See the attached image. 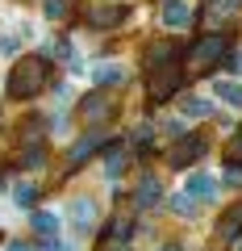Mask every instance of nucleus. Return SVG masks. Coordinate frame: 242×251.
<instances>
[{"mask_svg": "<svg viewBox=\"0 0 242 251\" xmlns=\"http://www.w3.org/2000/svg\"><path fill=\"white\" fill-rule=\"evenodd\" d=\"M46 59L42 54H25V59L17 63L9 72V84H4V92H9L13 100H29V97H38V92L46 88Z\"/></svg>", "mask_w": 242, "mask_h": 251, "instance_id": "1", "label": "nucleus"}, {"mask_svg": "<svg viewBox=\"0 0 242 251\" xmlns=\"http://www.w3.org/2000/svg\"><path fill=\"white\" fill-rule=\"evenodd\" d=\"M221 54H225V38H200L188 50V72H209Z\"/></svg>", "mask_w": 242, "mask_h": 251, "instance_id": "2", "label": "nucleus"}, {"mask_svg": "<svg viewBox=\"0 0 242 251\" xmlns=\"http://www.w3.org/2000/svg\"><path fill=\"white\" fill-rule=\"evenodd\" d=\"M205 151H209L205 138H200V134H188V138H179V143L167 151V163H171V168H188V163H197Z\"/></svg>", "mask_w": 242, "mask_h": 251, "instance_id": "3", "label": "nucleus"}, {"mask_svg": "<svg viewBox=\"0 0 242 251\" xmlns=\"http://www.w3.org/2000/svg\"><path fill=\"white\" fill-rule=\"evenodd\" d=\"M179 80H184V67H179V63L159 67V72H154V80H151V100H154V105H159V100H167L171 92L179 88Z\"/></svg>", "mask_w": 242, "mask_h": 251, "instance_id": "4", "label": "nucleus"}, {"mask_svg": "<svg viewBox=\"0 0 242 251\" xmlns=\"http://www.w3.org/2000/svg\"><path fill=\"white\" fill-rule=\"evenodd\" d=\"M184 193H188L192 201H217L221 188H217V180L209 176V172H188V176H184Z\"/></svg>", "mask_w": 242, "mask_h": 251, "instance_id": "5", "label": "nucleus"}, {"mask_svg": "<svg viewBox=\"0 0 242 251\" xmlns=\"http://www.w3.org/2000/svg\"><path fill=\"white\" fill-rule=\"evenodd\" d=\"M88 80L96 84V88H117V84L130 80V72H126V63H96L88 72Z\"/></svg>", "mask_w": 242, "mask_h": 251, "instance_id": "6", "label": "nucleus"}, {"mask_svg": "<svg viewBox=\"0 0 242 251\" xmlns=\"http://www.w3.org/2000/svg\"><path fill=\"white\" fill-rule=\"evenodd\" d=\"M159 21H163L167 29H188V25H192V9H188V0H163Z\"/></svg>", "mask_w": 242, "mask_h": 251, "instance_id": "7", "label": "nucleus"}, {"mask_svg": "<svg viewBox=\"0 0 242 251\" xmlns=\"http://www.w3.org/2000/svg\"><path fill=\"white\" fill-rule=\"evenodd\" d=\"M159 197H163L159 176H142V180H138V193H134V209H138V214H146V209L159 205Z\"/></svg>", "mask_w": 242, "mask_h": 251, "instance_id": "8", "label": "nucleus"}, {"mask_svg": "<svg viewBox=\"0 0 242 251\" xmlns=\"http://www.w3.org/2000/svg\"><path fill=\"white\" fill-rule=\"evenodd\" d=\"M126 17H130L126 4H100V9L88 13V25H96V29H113V25H121Z\"/></svg>", "mask_w": 242, "mask_h": 251, "instance_id": "9", "label": "nucleus"}, {"mask_svg": "<svg viewBox=\"0 0 242 251\" xmlns=\"http://www.w3.org/2000/svg\"><path fill=\"white\" fill-rule=\"evenodd\" d=\"M96 218H100V209H96V201H88V197H80V201H71V222H75V230H80V234H88L92 226H96Z\"/></svg>", "mask_w": 242, "mask_h": 251, "instance_id": "10", "label": "nucleus"}, {"mask_svg": "<svg viewBox=\"0 0 242 251\" xmlns=\"http://www.w3.org/2000/svg\"><path fill=\"white\" fill-rule=\"evenodd\" d=\"M217 239H221V243H238L242 239V205H234L230 214L217 222Z\"/></svg>", "mask_w": 242, "mask_h": 251, "instance_id": "11", "label": "nucleus"}, {"mask_svg": "<svg viewBox=\"0 0 242 251\" xmlns=\"http://www.w3.org/2000/svg\"><path fill=\"white\" fill-rule=\"evenodd\" d=\"M80 109H84V117H88V122H105V117L113 113V105H109L105 92H92V97H84Z\"/></svg>", "mask_w": 242, "mask_h": 251, "instance_id": "12", "label": "nucleus"}, {"mask_svg": "<svg viewBox=\"0 0 242 251\" xmlns=\"http://www.w3.org/2000/svg\"><path fill=\"white\" fill-rule=\"evenodd\" d=\"M29 222H34V230H38V234L54 239V234H59V226H63V218L54 214V209H34V218H29Z\"/></svg>", "mask_w": 242, "mask_h": 251, "instance_id": "13", "label": "nucleus"}, {"mask_svg": "<svg viewBox=\"0 0 242 251\" xmlns=\"http://www.w3.org/2000/svg\"><path fill=\"white\" fill-rule=\"evenodd\" d=\"M213 92H217V100H225L230 109H242V84H234V80H217Z\"/></svg>", "mask_w": 242, "mask_h": 251, "instance_id": "14", "label": "nucleus"}, {"mask_svg": "<svg viewBox=\"0 0 242 251\" xmlns=\"http://www.w3.org/2000/svg\"><path fill=\"white\" fill-rule=\"evenodd\" d=\"M121 172H126V147L113 143V147H109V155H105V176H109V180H117Z\"/></svg>", "mask_w": 242, "mask_h": 251, "instance_id": "15", "label": "nucleus"}, {"mask_svg": "<svg viewBox=\"0 0 242 251\" xmlns=\"http://www.w3.org/2000/svg\"><path fill=\"white\" fill-rule=\"evenodd\" d=\"M171 214L176 218H197L200 209H197V201H192L188 193H176V197H171Z\"/></svg>", "mask_w": 242, "mask_h": 251, "instance_id": "16", "label": "nucleus"}, {"mask_svg": "<svg viewBox=\"0 0 242 251\" xmlns=\"http://www.w3.org/2000/svg\"><path fill=\"white\" fill-rule=\"evenodd\" d=\"M96 143H100L96 134H88V138H80V143L71 147V155H67V159H71V168H75V163H84V159H88V155L96 151Z\"/></svg>", "mask_w": 242, "mask_h": 251, "instance_id": "17", "label": "nucleus"}, {"mask_svg": "<svg viewBox=\"0 0 242 251\" xmlns=\"http://www.w3.org/2000/svg\"><path fill=\"white\" fill-rule=\"evenodd\" d=\"M34 201H38V188L29 184V180H25V184H17V188H13V205H17V209H29Z\"/></svg>", "mask_w": 242, "mask_h": 251, "instance_id": "18", "label": "nucleus"}, {"mask_svg": "<svg viewBox=\"0 0 242 251\" xmlns=\"http://www.w3.org/2000/svg\"><path fill=\"white\" fill-rule=\"evenodd\" d=\"M179 113L188 117V122H197V117H205V113H209V100H205V97H188L184 105H179Z\"/></svg>", "mask_w": 242, "mask_h": 251, "instance_id": "19", "label": "nucleus"}, {"mask_svg": "<svg viewBox=\"0 0 242 251\" xmlns=\"http://www.w3.org/2000/svg\"><path fill=\"white\" fill-rule=\"evenodd\" d=\"M42 13H46L50 21H63V17H67V0H46Z\"/></svg>", "mask_w": 242, "mask_h": 251, "instance_id": "20", "label": "nucleus"}, {"mask_svg": "<svg viewBox=\"0 0 242 251\" xmlns=\"http://www.w3.org/2000/svg\"><path fill=\"white\" fill-rule=\"evenodd\" d=\"M225 155H230V163H242V126L234 130V138H230V147H225Z\"/></svg>", "mask_w": 242, "mask_h": 251, "instance_id": "21", "label": "nucleus"}, {"mask_svg": "<svg viewBox=\"0 0 242 251\" xmlns=\"http://www.w3.org/2000/svg\"><path fill=\"white\" fill-rule=\"evenodd\" d=\"M225 180H230V184H242V163H230V168H225Z\"/></svg>", "mask_w": 242, "mask_h": 251, "instance_id": "22", "label": "nucleus"}, {"mask_svg": "<svg viewBox=\"0 0 242 251\" xmlns=\"http://www.w3.org/2000/svg\"><path fill=\"white\" fill-rule=\"evenodd\" d=\"M0 54H17V38H13V34L0 38Z\"/></svg>", "mask_w": 242, "mask_h": 251, "instance_id": "23", "label": "nucleus"}, {"mask_svg": "<svg viewBox=\"0 0 242 251\" xmlns=\"http://www.w3.org/2000/svg\"><path fill=\"white\" fill-rule=\"evenodd\" d=\"M21 163H25V168H38V163H42V147H34V151H29Z\"/></svg>", "mask_w": 242, "mask_h": 251, "instance_id": "24", "label": "nucleus"}, {"mask_svg": "<svg viewBox=\"0 0 242 251\" xmlns=\"http://www.w3.org/2000/svg\"><path fill=\"white\" fill-rule=\"evenodd\" d=\"M42 251H67V247H63L59 239H42Z\"/></svg>", "mask_w": 242, "mask_h": 251, "instance_id": "25", "label": "nucleus"}, {"mask_svg": "<svg viewBox=\"0 0 242 251\" xmlns=\"http://www.w3.org/2000/svg\"><path fill=\"white\" fill-rule=\"evenodd\" d=\"M105 251H134L130 243H105Z\"/></svg>", "mask_w": 242, "mask_h": 251, "instance_id": "26", "label": "nucleus"}, {"mask_svg": "<svg viewBox=\"0 0 242 251\" xmlns=\"http://www.w3.org/2000/svg\"><path fill=\"white\" fill-rule=\"evenodd\" d=\"M230 67H234V72L242 75V54H234V63H230Z\"/></svg>", "mask_w": 242, "mask_h": 251, "instance_id": "27", "label": "nucleus"}, {"mask_svg": "<svg viewBox=\"0 0 242 251\" xmlns=\"http://www.w3.org/2000/svg\"><path fill=\"white\" fill-rule=\"evenodd\" d=\"M9 251H29V247H25V243H13V247H9Z\"/></svg>", "mask_w": 242, "mask_h": 251, "instance_id": "28", "label": "nucleus"}, {"mask_svg": "<svg viewBox=\"0 0 242 251\" xmlns=\"http://www.w3.org/2000/svg\"><path fill=\"white\" fill-rule=\"evenodd\" d=\"M163 251H179V247H163Z\"/></svg>", "mask_w": 242, "mask_h": 251, "instance_id": "29", "label": "nucleus"}, {"mask_svg": "<svg viewBox=\"0 0 242 251\" xmlns=\"http://www.w3.org/2000/svg\"><path fill=\"white\" fill-rule=\"evenodd\" d=\"M0 188H4V180H0Z\"/></svg>", "mask_w": 242, "mask_h": 251, "instance_id": "30", "label": "nucleus"}]
</instances>
